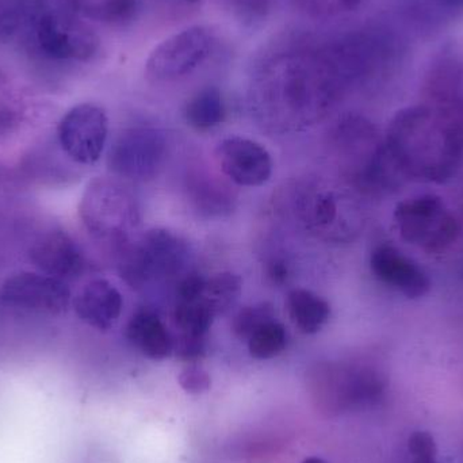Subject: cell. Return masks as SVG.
I'll list each match as a JSON object with an SVG mask.
<instances>
[{
    "mask_svg": "<svg viewBox=\"0 0 463 463\" xmlns=\"http://www.w3.org/2000/svg\"><path fill=\"white\" fill-rule=\"evenodd\" d=\"M386 156L402 179L442 184L463 167V97L402 109L389 122Z\"/></svg>",
    "mask_w": 463,
    "mask_h": 463,
    "instance_id": "6da1fadb",
    "label": "cell"
},
{
    "mask_svg": "<svg viewBox=\"0 0 463 463\" xmlns=\"http://www.w3.org/2000/svg\"><path fill=\"white\" fill-rule=\"evenodd\" d=\"M393 216L402 239L430 253L443 252L461 234L458 220L435 194L405 198L397 203Z\"/></svg>",
    "mask_w": 463,
    "mask_h": 463,
    "instance_id": "7a4b0ae2",
    "label": "cell"
},
{
    "mask_svg": "<svg viewBox=\"0 0 463 463\" xmlns=\"http://www.w3.org/2000/svg\"><path fill=\"white\" fill-rule=\"evenodd\" d=\"M186 258L187 247L181 237L167 230H152L122 252L119 274L132 288H143L154 278L181 271Z\"/></svg>",
    "mask_w": 463,
    "mask_h": 463,
    "instance_id": "3957f363",
    "label": "cell"
},
{
    "mask_svg": "<svg viewBox=\"0 0 463 463\" xmlns=\"http://www.w3.org/2000/svg\"><path fill=\"white\" fill-rule=\"evenodd\" d=\"M216 33L194 24L159 43L146 61V78L151 83H171L190 75L211 57L216 48Z\"/></svg>",
    "mask_w": 463,
    "mask_h": 463,
    "instance_id": "277c9868",
    "label": "cell"
},
{
    "mask_svg": "<svg viewBox=\"0 0 463 463\" xmlns=\"http://www.w3.org/2000/svg\"><path fill=\"white\" fill-rule=\"evenodd\" d=\"M80 216L92 236L100 240L124 239L137 222L135 198L124 186L109 179H97L87 187Z\"/></svg>",
    "mask_w": 463,
    "mask_h": 463,
    "instance_id": "5b68a950",
    "label": "cell"
},
{
    "mask_svg": "<svg viewBox=\"0 0 463 463\" xmlns=\"http://www.w3.org/2000/svg\"><path fill=\"white\" fill-rule=\"evenodd\" d=\"M34 32L41 52L59 61H90L99 51L94 30L73 14L45 11L35 22Z\"/></svg>",
    "mask_w": 463,
    "mask_h": 463,
    "instance_id": "8992f818",
    "label": "cell"
},
{
    "mask_svg": "<svg viewBox=\"0 0 463 463\" xmlns=\"http://www.w3.org/2000/svg\"><path fill=\"white\" fill-rule=\"evenodd\" d=\"M108 137V116L95 103L73 106L57 127V140L62 151L72 162L81 165H92L99 162Z\"/></svg>",
    "mask_w": 463,
    "mask_h": 463,
    "instance_id": "52a82bcc",
    "label": "cell"
},
{
    "mask_svg": "<svg viewBox=\"0 0 463 463\" xmlns=\"http://www.w3.org/2000/svg\"><path fill=\"white\" fill-rule=\"evenodd\" d=\"M167 141L154 128H132L117 137L109 152V167L128 179L152 178L165 162Z\"/></svg>",
    "mask_w": 463,
    "mask_h": 463,
    "instance_id": "ba28073f",
    "label": "cell"
},
{
    "mask_svg": "<svg viewBox=\"0 0 463 463\" xmlns=\"http://www.w3.org/2000/svg\"><path fill=\"white\" fill-rule=\"evenodd\" d=\"M71 298L70 288L64 280L40 272L14 274L0 288L3 304L37 315H62L70 307Z\"/></svg>",
    "mask_w": 463,
    "mask_h": 463,
    "instance_id": "9c48e42d",
    "label": "cell"
},
{
    "mask_svg": "<svg viewBox=\"0 0 463 463\" xmlns=\"http://www.w3.org/2000/svg\"><path fill=\"white\" fill-rule=\"evenodd\" d=\"M216 162L220 170L237 186L260 187L272 175V159L261 144L250 138H225L216 148Z\"/></svg>",
    "mask_w": 463,
    "mask_h": 463,
    "instance_id": "30bf717a",
    "label": "cell"
},
{
    "mask_svg": "<svg viewBox=\"0 0 463 463\" xmlns=\"http://www.w3.org/2000/svg\"><path fill=\"white\" fill-rule=\"evenodd\" d=\"M370 269L381 283L410 299L421 298L431 288L426 269L392 244H380L373 250Z\"/></svg>",
    "mask_w": 463,
    "mask_h": 463,
    "instance_id": "8fae6325",
    "label": "cell"
},
{
    "mask_svg": "<svg viewBox=\"0 0 463 463\" xmlns=\"http://www.w3.org/2000/svg\"><path fill=\"white\" fill-rule=\"evenodd\" d=\"M30 260L43 274L61 280L78 279L86 269V258L78 242L61 230L40 234L29 250Z\"/></svg>",
    "mask_w": 463,
    "mask_h": 463,
    "instance_id": "7c38bea8",
    "label": "cell"
},
{
    "mask_svg": "<svg viewBox=\"0 0 463 463\" xmlns=\"http://www.w3.org/2000/svg\"><path fill=\"white\" fill-rule=\"evenodd\" d=\"M76 316L97 331L116 326L124 309L121 291L108 279H94L83 286L73 299Z\"/></svg>",
    "mask_w": 463,
    "mask_h": 463,
    "instance_id": "4fadbf2b",
    "label": "cell"
},
{
    "mask_svg": "<svg viewBox=\"0 0 463 463\" xmlns=\"http://www.w3.org/2000/svg\"><path fill=\"white\" fill-rule=\"evenodd\" d=\"M125 336L130 345L152 361H163L174 354V337L157 313L140 309L128 321Z\"/></svg>",
    "mask_w": 463,
    "mask_h": 463,
    "instance_id": "5bb4252c",
    "label": "cell"
},
{
    "mask_svg": "<svg viewBox=\"0 0 463 463\" xmlns=\"http://www.w3.org/2000/svg\"><path fill=\"white\" fill-rule=\"evenodd\" d=\"M288 317L304 335H315L331 317V305L307 288H293L286 297Z\"/></svg>",
    "mask_w": 463,
    "mask_h": 463,
    "instance_id": "9a60e30c",
    "label": "cell"
},
{
    "mask_svg": "<svg viewBox=\"0 0 463 463\" xmlns=\"http://www.w3.org/2000/svg\"><path fill=\"white\" fill-rule=\"evenodd\" d=\"M225 117L227 106L222 92L217 87H203L184 106V119L190 127L200 132L219 127L225 121Z\"/></svg>",
    "mask_w": 463,
    "mask_h": 463,
    "instance_id": "2e32d148",
    "label": "cell"
},
{
    "mask_svg": "<svg viewBox=\"0 0 463 463\" xmlns=\"http://www.w3.org/2000/svg\"><path fill=\"white\" fill-rule=\"evenodd\" d=\"M79 15L109 24L132 21L138 11V0H64Z\"/></svg>",
    "mask_w": 463,
    "mask_h": 463,
    "instance_id": "e0dca14e",
    "label": "cell"
},
{
    "mask_svg": "<svg viewBox=\"0 0 463 463\" xmlns=\"http://www.w3.org/2000/svg\"><path fill=\"white\" fill-rule=\"evenodd\" d=\"M46 0H0V43H8L22 27L34 26Z\"/></svg>",
    "mask_w": 463,
    "mask_h": 463,
    "instance_id": "ac0fdd59",
    "label": "cell"
},
{
    "mask_svg": "<svg viewBox=\"0 0 463 463\" xmlns=\"http://www.w3.org/2000/svg\"><path fill=\"white\" fill-rule=\"evenodd\" d=\"M173 317L179 334L208 337L219 316L205 299L200 298L195 301H178Z\"/></svg>",
    "mask_w": 463,
    "mask_h": 463,
    "instance_id": "d6986e66",
    "label": "cell"
},
{
    "mask_svg": "<svg viewBox=\"0 0 463 463\" xmlns=\"http://www.w3.org/2000/svg\"><path fill=\"white\" fill-rule=\"evenodd\" d=\"M242 280L233 272H219L213 277L206 278L205 290L203 299H205L217 316L224 315L231 309L241 293Z\"/></svg>",
    "mask_w": 463,
    "mask_h": 463,
    "instance_id": "ffe728a7",
    "label": "cell"
},
{
    "mask_svg": "<svg viewBox=\"0 0 463 463\" xmlns=\"http://www.w3.org/2000/svg\"><path fill=\"white\" fill-rule=\"evenodd\" d=\"M247 342L248 351L252 358L267 361L285 351L288 345V332L283 324L271 320L259 326Z\"/></svg>",
    "mask_w": 463,
    "mask_h": 463,
    "instance_id": "44dd1931",
    "label": "cell"
},
{
    "mask_svg": "<svg viewBox=\"0 0 463 463\" xmlns=\"http://www.w3.org/2000/svg\"><path fill=\"white\" fill-rule=\"evenodd\" d=\"M275 320V309L269 302H258L242 307L232 321L234 336L241 340L250 339V335L269 321Z\"/></svg>",
    "mask_w": 463,
    "mask_h": 463,
    "instance_id": "7402d4cb",
    "label": "cell"
},
{
    "mask_svg": "<svg viewBox=\"0 0 463 463\" xmlns=\"http://www.w3.org/2000/svg\"><path fill=\"white\" fill-rule=\"evenodd\" d=\"M301 10L312 16H331L358 8L364 0H296Z\"/></svg>",
    "mask_w": 463,
    "mask_h": 463,
    "instance_id": "603a6c76",
    "label": "cell"
},
{
    "mask_svg": "<svg viewBox=\"0 0 463 463\" xmlns=\"http://www.w3.org/2000/svg\"><path fill=\"white\" fill-rule=\"evenodd\" d=\"M208 351V337L189 336V335H178L174 339V354L181 361L194 364L205 358Z\"/></svg>",
    "mask_w": 463,
    "mask_h": 463,
    "instance_id": "cb8c5ba5",
    "label": "cell"
},
{
    "mask_svg": "<svg viewBox=\"0 0 463 463\" xmlns=\"http://www.w3.org/2000/svg\"><path fill=\"white\" fill-rule=\"evenodd\" d=\"M178 383L186 393L203 394L211 389L212 378L203 367L193 364L182 370L178 375Z\"/></svg>",
    "mask_w": 463,
    "mask_h": 463,
    "instance_id": "d4e9b609",
    "label": "cell"
},
{
    "mask_svg": "<svg viewBox=\"0 0 463 463\" xmlns=\"http://www.w3.org/2000/svg\"><path fill=\"white\" fill-rule=\"evenodd\" d=\"M408 449L415 459L435 458L438 453L435 438L427 431L413 432L408 440Z\"/></svg>",
    "mask_w": 463,
    "mask_h": 463,
    "instance_id": "484cf974",
    "label": "cell"
},
{
    "mask_svg": "<svg viewBox=\"0 0 463 463\" xmlns=\"http://www.w3.org/2000/svg\"><path fill=\"white\" fill-rule=\"evenodd\" d=\"M10 91V81L0 71V129L10 127L18 113Z\"/></svg>",
    "mask_w": 463,
    "mask_h": 463,
    "instance_id": "4316f807",
    "label": "cell"
},
{
    "mask_svg": "<svg viewBox=\"0 0 463 463\" xmlns=\"http://www.w3.org/2000/svg\"><path fill=\"white\" fill-rule=\"evenodd\" d=\"M206 278L200 274H189L181 279L176 288L178 301H195L203 298Z\"/></svg>",
    "mask_w": 463,
    "mask_h": 463,
    "instance_id": "83f0119b",
    "label": "cell"
},
{
    "mask_svg": "<svg viewBox=\"0 0 463 463\" xmlns=\"http://www.w3.org/2000/svg\"><path fill=\"white\" fill-rule=\"evenodd\" d=\"M336 203L334 198L328 197V195L321 197L315 208L316 222L328 224L336 217Z\"/></svg>",
    "mask_w": 463,
    "mask_h": 463,
    "instance_id": "f1b7e54d",
    "label": "cell"
},
{
    "mask_svg": "<svg viewBox=\"0 0 463 463\" xmlns=\"http://www.w3.org/2000/svg\"><path fill=\"white\" fill-rule=\"evenodd\" d=\"M288 266L283 261L274 260L267 266V278L274 285H282L288 280Z\"/></svg>",
    "mask_w": 463,
    "mask_h": 463,
    "instance_id": "f546056e",
    "label": "cell"
},
{
    "mask_svg": "<svg viewBox=\"0 0 463 463\" xmlns=\"http://www.w3.org/2000/svg\"><path fill=\"white\" fill-rule=\"evenodd\" d=\"M435 2L449 5V7H463V0H435Z\"/></svg>",
    "mask_w": 463,
    "mask_h": 463,
    "instance_id": "4dcf8cb0",
    "label": "cell"
},
{
    "mask_svg": "<svg viewBox=\"0 0 463 463\" xmlns=\"http://www.w3.org/2000/svg\"><path fill=\"white\" fill-rule=\"evenodd\" d=\"M302 463H326L324 459L317 458V457H309V458L305 459Z\"/></svg>",
    "mask_w": 463,
    "mask_h": 463,
    "instance_id": "1f68e13d",
    "label": "cell"
},
{
    "mask_svg": "<svg viewBox=\"0 0 463 463\" xmlns=\"http://www.w3.org/2000/svg\"><path fill=\"white\" fill-rule=\"evenodd\" d=\"M413 463H440L438 462L435 458H426V459H415Z\"/></svg>",
    "mask_w": 463,
    "mask_h": 463,
    "instance_id": "d6a6232c",
    "label": "cell"
}]
</instances>
